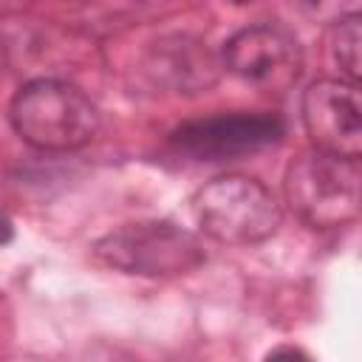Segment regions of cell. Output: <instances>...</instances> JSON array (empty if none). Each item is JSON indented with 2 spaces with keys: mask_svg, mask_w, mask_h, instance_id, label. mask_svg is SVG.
<instances>
[{
  "mask_svg": "<svg viewBox=\"0 0 362 362\" xmlns=\"http://www.w3.org/2000/svg\"><path fill=\"white\" fill-rule=\"evenodd\" d=\"M201 229L229 246L269 240L283 221L274 192L249 175H218L204 184L192 201Z\"/></svg>",
  "mask_w": 362,
  "mask_h": 362,
  "instance_id": "cell-4",
  "label": "cell"
},
{
  "mask_svg": "<svg viewBox=\"0 0 362 362\" xmlns=\"http://www.w3.org/2000/svg\"><path fill=\"white\" fill-rule=\"evenodd\" d=\"M14 133L45 153H68L90 144L99 133L96 105L71 82L62 79H31L25 82L8 107Z\"/></svg>",
  "mask_w": 362,
  "mask_h": 362,
  "instance_id": "cell-1",
  "label": "cell"
},
{
  "mask_svg": "<svg viewBox=\"0 0 362 362\" xmlns=\"http://www.w3.org/2000/svg\"><path fill=\"white\" fill-rule=\"evenodd\" d=\"M221 62L257 90L286 93L303 74V48L283 25L257 23L226 40Z\"/></svg>",
  "mask_w": 362,
  "mask_h": 362,
  "instance_id": "cell-6",
  "label": "cell"
},
{
  "mask_svg": "<svg viewBox=\"0 0 362 362\" xmlns=\"http://www.w3.org/2000/svg\"><path fill=\"white\" fill-rule=\"evenodd\" d=\"M263 362H311V359H308L305 351H300V348H294V345H277L274 351L266 354Z\"/></svg>",
  "mask_w": 362,
  "mask_h": 362,
  "instance_id": "cell-10",
  "label": "cell"
},
{
  "mask_svg": "<svg viewBox=\"0 0 362 362\" xmlns=\"http://www.w3.org/2000/svg\"><path fill=\"white\" fill-rule=\"evenodd\" d=\"M286 201L311 229H337L356 221L362 209L359 158H342L322 150L300 153L286 170Z\"/></svg>",
  "mask_w": 362,
  "mask_h": 362,
  "instance_id": "cell-2",
  "label": "cell"
},
{
  "mask_svg": "<svg viewBox=\"0 0 362 362\" xmlns=\"http://www.w3.org/2000/svg\"><path fill=\"white\" fill-rule=\"evenodd\" d=\"M11 238H14V223H11L8 212L0 206V246H6Z\"/></svg>",
  "mask_w": 362,
  "mask_h": 362,
  "instance_id": "cell-12",
  "label": "cell"
},
{
  "mask_svg": "<svg viewBox=\"0 0 362 362\" xmlns=\"http://www.w3.org/2000/svg\"><path fill=\"white\" fill-rule=\"evenodd\" d=\"M303 124L314 150L342 158L362 153V105L359 85L345 79H317L303 93Z\"/></svg>",
  "mask_w": 362,
  "mask_h": 362,
  "instance_id": "cell-7",
  "label": "cell"
},
{
  "mask_svg": "<svg viewBox=\"0 0 362 362\" xmlns=\"http://www.w3.org/2000/svg\"><path fill=\"white\" fill-rule=\"evenodd\" d=\"M141 76L156 88L158 93H181L195 96L209 90L221 74L223 62L215 57L206 42L189 37V34H167L147 45L141 62Z\"/></svg>",
  "mask_w": 362,
  "mask_h": 362,
  "instance_id": "cell-8",
  "label": "cell"
},
{
  "mask_svg": "<svg viewBox=\"0 0 362 362\" xmlns=\"http://www.w3.org/2000/svg\"><path fill=\"white\" fill-rule=\"evenodd\" d=\"M286 136L277 113H218L192 119L170 133V147L192 161H229L274 147Z\"/></svg>",
  "mask_w": 362,
  "mask_h": 362,
  "instance_id": "cell-5",
  "label": "cell"
},
{
  "mask_svg": "<svg viewBox=\"0 0 362 362\" xmlns=\"http://www.w3.org/2000/svg\"><path fill=\"white\" fill-rule=\"evenodd\" d=\"M102 354H105V356H99L96 351H90L88 359H82V362H133V359H127V356L119 354V351H107V348H102Z\"/></svg>",
  "mask_w": 362,
  "mask_h": 362,
  "instance_id": "cell-11",
  "label": "cell"
},
{
  "mask_svg": "<svg viewBox=\"0 0 362 362\" xmlns=\"http://www.w3.org/2000/svg\"><path fill=\"white\" fill-rule=\"evenodd\" d=\"M99 263L139 277H178L206 263L204 243L173 221H133L93 243Z\"/></svg>",
  "mask_w": 362,
  "mask_h": 362,
  "instance_id": "cell-3",
  "label": "cell"
},
{
  "mask_svg": "<svg viewBox=\"0 0 362 362\" xmlns=\"http://www.w3.org/2000/svg\"><path fill=\"white\" fill-rule=\"evenodd\" d=\"M359 45H362V17L345 14L328 31V57L339 68V79L354 82L359 79Z\"/></svg>",
  "mask_w": 362,
  "mask_h": 362,
  "instance_id": "cell-9",
  "label": "cell"
}]
</instances>
